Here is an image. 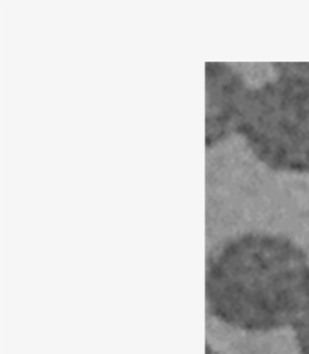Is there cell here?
Here are the masks:
<instances>
[{"label":"cell","instance_id":"1","mask_svg":"<svg viewBox=\"0 0 309 354\" xmlns=\"http://www.w3.org/2000/svg\"><path fill=\"white\" fill-rule=\"evenodd\" d=\"M308 300V257L278 235H241L223 244L208 264V308L221 322L241 330L293 326Z\"/></svg>","mask_w":309,"mask_h":354},{"label":"cell","instance_id":"2","mask_svg":"<svg viewBox=\"0 0 309 354\" xmlns=\"http://www.w3.org/2000/svg\"><path fill=\"white\" fill-rule=\"evenodd\" d=\"M255 109V142L277 154V166L309 171V74L279 82Z\"/></svg>","mask_w":309,"mask_h":354},{"label":"cell","instance_id":"3","mask_svg":"<svg viewBox=\"0 0 309 354\" xmlns=\"http://www.w3.org/2000/svg\"><path fill=\"white\" fill-rule=\"evenodd\" d=\"M300 354H309V300L293 324Z\"/></svg>","mask_w":309,"mask_h":354},{"label":"cell","instance_id":"4","mask_svg":"<svg viewBox=\"0 0 309 354\" xmlns=\"http://www.w3.org/2000/svg\"><path fill=\"white\" fill-rule=\"evenodd\" d=\"M207 354H217V353H214L212 348H207Z\"/></svg>","mask_w":309,"mask_h":354}]
</instances>
